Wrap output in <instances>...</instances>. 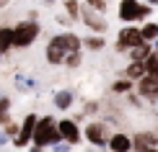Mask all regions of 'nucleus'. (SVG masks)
Wrapping results in <instances>:
<instances>
[{"label":"nucleus","instance_id":"f257e3e1","mask_svg":"<svg viewBox=\"0 0 158 152\" xmlns=\"http://www.w3.org/2000/svg\"><path fill=\"white\" fill-rule=\"evenodd\" d=\"M62 137L60 131H57V121L52 116H42L36 121V129H34V137H31V144H36V147H55V144H60Z\"/></svg>","mask_w":158,"mask_h":152},{"label":"nucleus","instance_id":"bb28decb","mask_svg":"<svg viewBox=\"0 0 158 152\" xmlns=\"http://www.w3.org/2000/svg\"><path fill=\"white\" fill-rule=\"evenodd\" d=\"M148 13H150V5H140V18H145Z\"/></svg>","mask_w":158,"mask_h":152},{"label":"nucleus","instance_id":"a211bd4d","mask_svg":"<svg viewBox=\"0 0 158 152\" xmlns=\"http://www.w3.org/2000/svg\"><path fill=\"white\" fill-rule=\"evenodd\" d=\"M148 57H150V49L145 47V44H140V47H135V52H132V59H135V62H145Z\"/></svg>","mask_w":158,"mask_h":152},{"label":"nucleus","instance_id":"9d476101","mask_svg":"<svg viewBox=\"0 0 158 152\" xmlns=\"http://www.w3.org/2000/svg\"><path fill=\"white\" fill-rule=\"evenodd\" d=\"M137 90H140V95H145V98H158V77L145 75L140 80V85H137Z\"/></svg>","mask_w":158,"mask_h":152},{"label":"nucleus","instance_id":"dca6fc26","mask_svg":"<svg viewBox=\"0 0 158 152\" xmlns=\"http://www.w3.org/2000/svg\"><path fill=\"white\" fill-rule=\"evenodd\" d=\"M143 67H145V72H148V75L158 77V54H150L145 62H143Z\"/></svg>","mask_w":158,"mask_h":152},{"label":"nucleus","instance_id":"aec40b11","mask_svg":"<svg viewBox=\"0 0 158 152\" xmlns=\"http://www.w3.org/2000/svg\"><path fill=\"white\" fill-rule=\"evenodd\" d=\"M85 47H88V49H104V39H98V36L85 39Z\"/></svg>","mask_w":158,"mask_h":152},{"label":"nucleus","instance_id":"2eb2a0df","mask_svg":"<svg viewBox=\"0 0 158 152\" xmlns=\"http://www.w3.org/2000/svg\"><path fill=\"white\" fill-rule=\"evenodd\" d=\"M135 139L143 142L145 147H158V134H156V131H143V134H137Z\"/></svg>","mask_w":158,"mask_h":152},{"label":"nucleus","instance_id":"20e7f679","mask_svg":"<svg viewBox=\"0 0 158 152\" xmlns=\"http://www.w3.org/2000/svg\"><path fill=\"white\" fill-rule=\"evenodd\" d=\"M36 114H29L23 119V124H21V129H18V137L13 139V144L16 147H26V144H31V137H34V129H36Z\"/></svg>","mask_w":158,"mask_h":152},{"label":"nucleus","instance_id":"c756f323","mask_svg":"<svg viewBox=\"0 0 158 152\" xmlns=\"http://www.w3.org/2000/svg\"><path fill=\"white\" fill-rule=\"evenodd\" d=\"M3 5H8V0H0V8H3Z\"/></svg>","mask_w":158,"mask_h":152},{"label":"nucleus","instance_id":"412c9836","mask_svg":"<svg viewBox=\"0 0 158 152\" xmlns=\"http://www.w3.org/2000/svg\"><path fill=\"white\" fill-rule=\"evenodd\" d=\"M65 64H68V67H78V64H81V52L68 54V57H65Z\"/></svg>","mask_w":158,"mask_h":152},{"label":"nucleus","instance_id":"7ed1b4c3","mask_svg":"<svg viewBox=\"0 0 158 152\" xmlns=\"http://www.w3.org/2000/svg\"><path fill=\"white\" fill-rule=\"evenodd\" d=\"M83 137H85L91 144H96V147H106L111 134H109V127H106V124H101V121H91L88 127H85Z\"/></svg>","mask_w":158,"mask_h":152},{"label":"nucleus","instance_id":"a878e982","mask_svg":"<svg viewBox=\"0 0 158 152\" xmlns=\"http://www.w3.org/2000/svg\"><path fill=\"white\" fill-rule=\"evenodd\" d=\"M70 147H73V144H68V142H60V144H55V147H52V152H70Z\"/></svg>","mask_w":158,"mask_h":152},{"label":"nucleus","instance_id":"0eeeda50","mask_svg":"<svg viewBox=\"0 0 158 152\" xmlns=\"http://www.w3.org/2000/svg\"><path fill=\"white\" fill-rule=\"evenodd\" d=\"M143 44V36H140V31L137 29H132V26H127V29H122L119 31V41H117V49L119 52H124L127 47H140Z\"/></svg>","mask_w":158,"mask_h":152},{"label":"nucleus","instance_id":"5701e85b","mask_svg":"<svg viewBox=\"0 0 158 152\" xmlns=\"http://www.w3.org/2000/svg\"><path fill=\"white\" fill-rule=\"evenodd\" d=\"M114 93H130V80H117L114 83Z\"/></svg>","mask_w":158,"mask_h":152},{"label":"nucleus","instance_id":"4468645a","mask_svg":"<svg viewBox=\"0 0 158 152\" xmlns=\"http://www.w3.org/2000/svg\"><path fill=\"white\" fill-rule=\"evenodd\" d=\"M137 77H145V67H143V62H132L127 67V80H137Z\"/></svg>","mask_w":158,"mask_h":152},{"label":"nucleus","instance_id":"423d86ee","mask_svg":"<svg viewBox=\"0 0 158 152\" xmlns=\"http://www.w3.org/2000/svg\"><path fill=\"white\" fill-rule=\"evenodd\" d=\"M65 57H68V47H65V34H60L52 39L47 47V62L60 64V62H65Z\"/></svg>","mask_w":158,"mask_h":152},{"label":"nucleus","instance_id":"39448f33","mask_svg":"<svg viewBox=\"0 0 158 152\" xmlns=\"http://www.w3.org/2000/svg\"><path fill=\"white\" fill-rule=\"evenodd\" d=\"M57 131H60L62 142H68V144H78L83 139L81 129H78V124L73 121V119H62V121H57Z\"/></svg>","mask_w":158,"mask_h":152},{"label":"nucleus","instance_id":"b1692460","mask_svg":"<svg viewBox=\"0 0 158 152\" xmlns=\"http://www.w3.org/2000/svg\"><path fill=\"white\" fill-rule=\"evenodd\" d=\"M88 5H91V8H96L98 13L106 10V3H104V0H88Z\"/></svg>","mask_w":158,"mask_h":152},{"label":"nucleus","instance_id":"393cba45","mask_svg":"<svg viewBox=\"0 0 158 152\" xmlns=\"http://www.w3.org/2000/svg\"><path fill=\"white\" fill-rule=\"evenodd\" d=\"M65 8H68V13H70V16H78V3H75V0H68V5H65Z\"/></svg>","mask_w":158,"mask_h":152},{"label":"nucleus","instance_id":"6ab92c4d","mask_svg":"<svg viewBox=\"0 0 158 152\" xmlns=\"http://www.w3.org/2000/svg\"><path fill=\"white\" fill-rule=\"evenodd\" d=\"M8 108H10V101H8L5 95H0V121L8 116Z\"/></svg>","mask_w":158,"mask_h":152},{"label":"nucleus","instance_id":"4be33fe9","mask_svg":"<svg viewBox=\"0 0 158 152\" xmlns=\"http://www.w3.org/2000/svg\"><path fill=\"white\" fill-rule=\"evenodd\" d=\"M18 129H21L18 124L8 121V124H5V137H13V139H16V137H18Z\"/></svg>","mask_w":158,"mask_h":152},{"label":"nucleus","instance_id":"2f4dec72","mask_svg":"<svg viewBox=\"0 0 158 152\" xmlns=\"http://www.w3.org/2000/svg\"><path fill=\"white\" fill-rule=\"evenodd\" d=\"M88 152H101V150H88Z\"/></svg>","mask_w":158,"mask_h":152},{"label":"nucleus","instance_id":"1a4fd4ad","mask_svg":"<svg viewBox=\"0 0 158 152\" xmlns=\"http://www.w3.org/2000/svg\"><path fill=\"white\" fill-rule=\"evenodd\" d=\"M119 18L122 21H135V18H140V5H137V0H122L119 5Z\"/></svg>","mask_w":158,"mask_h":152},{"label":"nucleus","instance_id":"7c9ffc66","mask_svg":"<svg viewBox=\"0 0 158 152\" xmlns=\"http://www.w3.org/2000/svg\"><path fill=\"white\" fill-rule=\"evenodd\" d=\"M150 3H153V5H158V0H150Z\"/></svg>","mask_w":158,"mask_h":152},{"label":"nucleus","instance_id":"ddd939ff","mask_svg":"<svg viewBox=\"0 0 158 152\" xmlns=\"http://www.w3.org/2000/svg\"><path fill=\"white\" fill-rule=\"evenodd\" d=\"M13 47V29H0V54Z\"/></svg>","mask_w":158,"mask_h":152},{"label":"nucleus","instance_id":"f8f14e48","mask_svg":"<svg viewBox=\"0 0 158 152\" xmlns=\"http://www.w3.org/2000/svg\"><path fill=\"white\" fill-rule=\"evenodd\" d=\"M55 106L60 111H68L70 106H73V93H70V90H60V93L55 95Z\"/></svg>","mask_w":158,"mask_h":152},{"label":"nucleus","instance_id":"9b49d317","mask_svg":"<svg viewBox=\"0 0 158 152\" xmlns=\"http://www.w3.org/2000/svg\"><path fill=\"white\" fill-rule=\"evenodd\" d=\"M83 21H85V26H88V29H94V31H98V34H101V31L106 29V21H104V18L98 16V13H94V10H88V8L83 10Z\"/></svg>","mask_w":158,"mask_h":152},{"label":"nucleus","instance_id":"f03ea898","mask_svg":"<svg viewBox=\"0 0 158 152\" xmlns=\"http://www.w3.org/2000/svg\"><path fill=\"white\" fill-rule=\"evenodd\" d=\"M36 36H39V26L34 21H23L13 29V44L16 47H29Z\"/></svg>","mask_w":158,"mask_h":152},{"label":"nucleus","instance_id":"c85d7f7f","mask_svg":"<svg viewBox=\"0 0 158 152\" xmlns=\"http://www.w3.org/2000/svg\"><path fill=\"white\" fill-rule=\"evenodd\" d=\"M145 152H158V147H148V150H145Z\"/></svg>","mask_w":158,"mask_h":152},{"label":"nucleus","instance_id":"473e14b6","mask_svg":"<svg viewBox=\"0 0 158 152\" xmlns=\"http://www.w3.org/2000/svg\"><path fill=\"white\" fill-rule=\"evenodd\" d=\"M49 3H52V0H49Z\"/></svg>","mask_w":158,"mask_h":152},{"label":"nucleus","instance_id":"6e6552de","mask_svg":"<svg viewBox=\"0 0 158 152\" xmlns=\"http://www.w3.org/2000/svg\"><path fill=\"white\" fill-rule=\"evenodd\" d=\"M106 147H109L111 152H130V150H132V137L122 134V131H119V134H111Z\"/></svg>","mask_w":158,"mask_h":152},{"label":"nucleus","instance_id":"f3484780","mask_svg":"<svg viewBox=\"0 0 158 152\" xmlns=\"http://www.w3.org/2000/svg\"><path fill=\"white\" fill-rule=\"evenodd\" d=\"M140 36H143V41H153V39L158 36V23H148L145 29L140 31Z\"/></svg>","mask_w":158,"mask_h":152},{"label":"nucleus","instance_id":"cd10ccee","mask_svg":"<svg viewBox=\"0 0 158 152\" xmlns=\"http://www.w3.org/2000/svg\"><path fill=\"white\" fill-rule=\"evenodd\" d=\"M29 152H42V147H36V144H31V150Z\"/></svg>","mask_w":158,"mask_h":152}]
</instances>
